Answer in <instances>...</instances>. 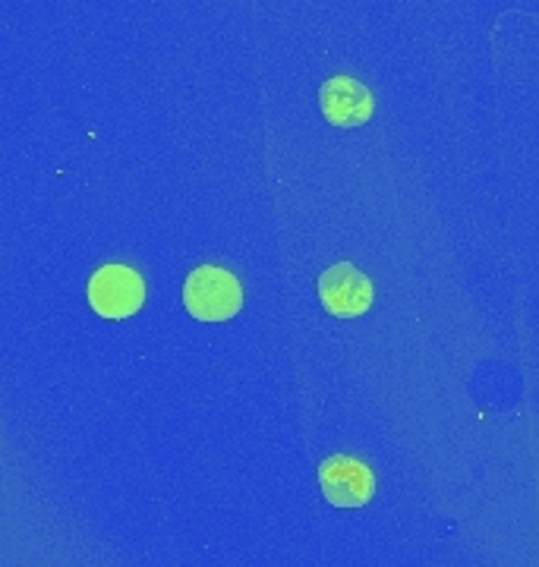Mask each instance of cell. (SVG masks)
<instances>
[{"mask_svg": "<svg viewBox=\"0 0 539 567\" xmlns=\"http://www.w3.org/2000/svg\"><path fill=\"white\" fill-rule=\"evenodd\" d=\"M183 306L200 322H227L243 309V287L218 265H202L183 284Z\"/></svg>", "mask_w": 539, "mask_h": 567, "instance_id": "1", "label": "cell"}, {"mask_svg": "<svg viewBox=\"0 0 539 567\" xmlns=\"http://www.w3.org/2000/svg\"><path fill=\"white\" fill-rule=\"evenodd\" d=\"M85 300L101 319H130L145 306V281L130 265H101L85 284Z\"/></svg>", "mask_w": 539, "mask_h": 567, "instance_id": "2", "label": "cell"}, {"mask_svg": "<svg viewBox=\"0 0 539 567\" xmlns=\"http://www.w3.org/2000/svg\"><path fill=\"white\" fill-rule=\"evenodd\" d=\"M319 300L325 312H332L338 319H357V316H366L373 309L376 290L357 265L338 262L328 271H322Z\"/></svg>", "mask_w": 539, "mask_h": 567, "instance_id": "3", "label": "cell"}, {"mask_svg": "<svg viewBox=\"0 0 539 567\" xmlns=\"http://www.w3.org/2000/svg\"><path fill=\"white\" fill-rule=\"evenodd\" d=\"M319 486L325 502L335 507H363L376 495L373 470L347 454H335L319 466Z\"/></svg>", "mask_w": 539, "mask_h": 567, "instance_id": "4", "label": "cell"}, {"mask_svg": "<svg viewBox=\"0 0 539 567\" xmlns=\"http://www.w3.org/2000/svg\"><path fill=\"white\" fill-rule=\"evenodd\" d=\"M319 104L325 121L332 126H363L376 114V99L373 92L354 76H332L322 85Z\"/></svg>", "mask_w": 539, "mask_h": 567, "instance_id": "5", "label": "cell"}]
</instances>
